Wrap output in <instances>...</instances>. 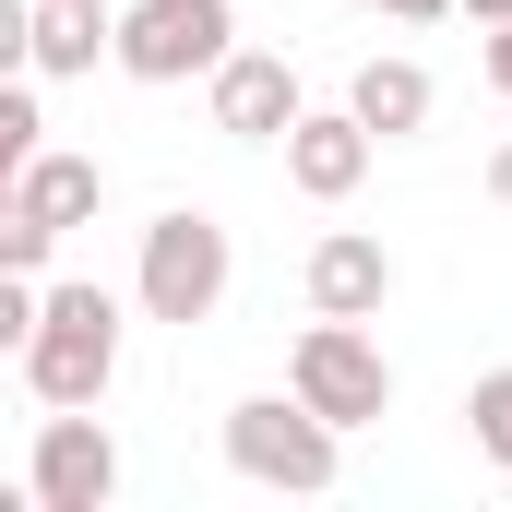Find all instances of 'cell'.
Listing matches in <instances>:
<instances>
[{"mask_svg": "<svg viewBox=\"0 0 512 512\" xmlns=\"http://www.w3.org/2000/svg\"><path fill=\"white\" fill-rule=\"evenodd\" d=\"M24 393L36 405H108L120 382V298L108 286H36V334H24Z\"/></svg>", "mask_w": 512, "mask_h": 512, "instance_id": "6da1fadb", "label": "cell"}, {"mask_svg": "<svg viewBox=\"0 0 512 512\" xmlns=\"http://www.w3.org/2000/svg\"><path fill=\"white\" fill-rule=\"evenodd\" d=\"M227 274H239L227 227H215L203 203H167V215L143 227V262H131V310L191 334V322H215V310H227Z\"/></svg>", "mask_w": 512, "mask_h": 512, "instance_id": "7a4b0ae2", "label": "cell"}, {"mask_svg": "<svg viewBox=\"0 0 512 512\" xmlns=\"http://www.w3.org/2000/svg\"><path fill=\"white\" fill-rule=\"evenodd\" d=\"M227 465H239L251 489L322 501V489L346 477V429H334V417H310L298 393H239V405H227Z\"/></svg>", "mask_w": 512, "mask_h": 512, "instance_id": "3957f363", "label": "cell"}, {"mask_svg": "<svg viewBox=\"0 0 512 512\" xmlns=\"http://www.w3.org/2000/svg\"><path fill=\"white\" fill-rule=\"evenodd\" d=\"M286 393L310 405V417H334V429H370V417H393V358L370 322H322L310 310V334L286 346Z\"/></svg>", "mask_w": 512, "mask_h": 512, "instance_id": "277c9868", "label": "cell"}, {"mask_svg": "<svg viewBox=\"0 0 512 512\" xmlns=\"http://www.w3.org/2000/svg\"><path fill=\"white\" fill-rule=\"evenodd\" d=\"M227 48H239V12L227 0H131L120 24H108V60H120L131 84H203Z\"/></svg>", "mask_w": 512, "mask_h": 512, "instance_id": "5b68a950", "label": "cell"}, {"mask_svg": "<svg viewBox=\"0 0 512 512\" xmlns=\"http://www.w3.org/2000/svg\"><path fill=\"white\" fill-rule=\"evenodd\" d=\"M24 501H36V512H108V501H120V441H108L96 405H48V417H36Z\"/></svg>", "mask_w": 512, "mask_h": 512, "instance_id": "8992f818", "label": "cell"}, {"mask_svg": "<svg viewBox=\"0 0 512 512\" xmlns=\"http://www.w3.org/2000/svg\"><path fill=\"white\" fill-rule=\"evenodd\" d=\"M203 108L227 143H286V120L310 108L298 96V72H286V48H227L215 72H203Z\"/></svg>", "mask_w": 512, "mask_h": 512, "instance_id": "52a82bcc", "label": "cell"}, {"mask_svg": "<svg viewBox=\"0 0 512 512\" xmlns=\"http://www.w3.org/2000/svg\"><path fill=\"white\" fill-rule=\"evenodd\" d=\"M298 286H310L322 322H382L393 310V251L370 239V227H322L310 262H298Z\"/></svg>", "mask_w": 512, "mask_h": 512, "instance_id": "ba28073f", "label": "cell"}, {"mask_svg": "<svg viewBox=\"0 0 512 512\" xmlns=\"http://www.w3.org/2000/svg\"><path fill=\"white\" fill-rule=\"evenodd\" d=\"M370 131H358V108H298L286 120V191L298 203H358V179H370Z\"/></svg>", "mask_w": 512, "mask_h": 512, "instance_id": "9c48e42d", "label": "cell"}, {"mask_svg": "<svg viewBox=\"0 0 512 512\" xmlns=\"http://www.w3.org/2000/svg\"><path fill=\"white\" fill-rule=\"evenodd\" d=\"M12 203H24L36 227H60V239H72V227L108 203V167H96V155H60V143H36V155H24V179H12Z\"/></svg>", "mask_w": 512, "mask_h": 512, "instance_id": "30bf717a", "label": "cell"}, {"mask_svg": "<svg viewBox=\"0 0 512 512\" xmlns=\"http://www.w3.org/2000/svg\"><path fill=\"white\" fill-rule=\"evenodd\" d=\"M346 108H358V131H370V143H417V131H429V108H441V84H429L417 60H358Z\"/></svg>", "mask_w": 512, "mask_h": 512, "instance_id": "8fae6325", "label": "cell"}, {"mask_svg": "<svg viewBox=\"0 0 512 512\" xmlns=\"http://www.w3.org/2000/svg\"><path fill=\"white\" fill-rule=\"evenodd\" d=\"M108 24H120L108 0H36V72H48V84L96 72V60H108Z\"/></svg>", "mask_w": 512, "mask_h": 512, "instance_id": "7c38bea8", "label": "cell"}, {"mask_svg": "<svg viewBox=\"0 0 512 512\" xmlns=\"http://www.w3.org/2000/svg\"><path fill=\"white\" fill-rule=\"evenodd\" d=\"M465 441L512 477V370H477V382H465Z\"/></svg>", "mask_w": 512, "mask_h": 512, "instance_id": "4fadbf2b", "label": "cell"}, {"mask_svg": "<svg viewBox=\"0 0 512 512\" xmlns=\"http://www.w3.org/2000/svg\"><path fill=\"white\" fill-rule=\"evenodd\" d=\"M36 143H48V108H36V84L12 72V84H0V203H12V179H24Z\"/></svg>", "mask_w": 512, "mask_h": 512, "instance_id": "5bb4252c", "label": "cell"}, {"mask_svg": "<svg viewBox=\"0 0 512 512\" xmlns=\"http://www.w3.org/2000/svg\"><path fill=\"white\" fill-rule=\"evenodd\" d=\"M48 251H60V227H36L24 203H0V274H48Z\"/></svg>", "mask_w": 512, "mask_h": 512, "instance_id": "9a60e30c", "label": "cell"}, {"mask_svg": "<svg viewBox=\"0 0 512 512\" xmlns=\"http://www.w3.org/2000/svg\"><path fill=\"white\" fill-rule=\"evenodd\" d=\"M36 334V274H0V358H24Z\"/></svg>", "mask_w": 512, "mask_h": 512, "instance_id": "2e32d148", "label": "cell"}, {"mask_svg": "<svg viewBox=\"0 0 512 512\" xmlns=\"http://www.w3.org/2000/svg\"><path fill=\"white\" fill-rule=\"evenodd\" d=\"M36 72V0H0V84Z\"/></svg>", "mask_w": 512, "mask_h": 512, "instance_id": "e0dca14e", "label": "cell"}, {"mask_svg": "<svg viewBox=\"0 0 512 512\" xmlns=\"http://www.w3.org/2000/svg\"><path fill=\"white\" fill-rule=\"evenodd\" d=\"M477 72H489V96L512 108V24H489V48H477Z\"/></svg>", "mask_w": 512, "mask_h": 512, "instance_id": "ac0fdd59", "label": "cell"}, {"mask_svg": "<svg viewBox=\"0 0 512 512\" xmlns=\"http://www.w3.org/2000/svg\"><path fill=\"white\" fill-rule=\"evenodd\" d=\"M358 12H393V24H441L453 0H358Z\"/></svg>", "mask_w": 512, "mask_h": 512, "instance_id": "d6986e66", "label": "cell"}, {"mask_svg": "<svg viewBox=\"0 0 512 512\" xmlns=\"http://www.w3.org/2000/svg\"><path fill=\"white\" fill-rule=\"evenodd\" d=\"M489 203H501V215H512V143H501V155H489Z\"/></svg>", "mask_w": 512, "mask_h": 512, "instance_id": "ffe728a7", "label": "cell"}, {"mask_svg": "<svg viewBox=\"0 0 512 512\" xmlns=\"http://www.w3.org/2000/svg\"><path fill=\"white\" fill-rule=\"evenodd\" d=\"M453 12H477V24H512V0H453Z\"/></svg>", "mask_w": 512, "mask_h": 512, "instance_id": "44dd1931", "label": "cell"}]
</instances>
